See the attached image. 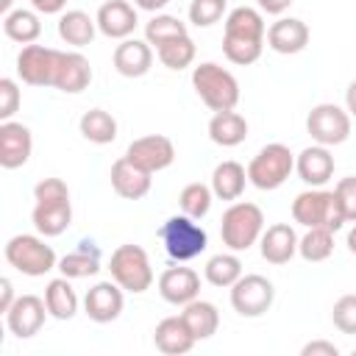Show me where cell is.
I'll return each mask as SVG.
<instances>
[{"mask_svg":"<svg viewBox=\"0 0 356 356\" xmlns=\"http://www.w3.org/2000/svg\"><path fill=\"white\" fill-rule=\"evenodd\" d=\"M14 300H17V295H14V284H11L8 278H0V312L6 314V312L11 309Z\"/></svg>","mask_w":356,"mask_h":356,"instance_id":"7dc6e473","label":"cell"},{"mask_svg":"<svg viewBox=\"0 0 356 356\" xmlns=\"http://www.w3.org/2000/svg\"><path fill=\"white\" fill-rule=\"evenodd\" d=\"M245 184H248V170L234 159L220 161L211 172V192L220 200H239L245 192Z\"/></svg>","mask_w":356,"mask_h":356,"instance_id":"4316f807","label":"cell"},{"mask_svg":"<svg viewBox=\"0 0 356 356\" xmlns=\"http://www.w3.org/2000/svg\"><path fill=\"white\" fill-rule=\"evenodd\" d=\"M195 342H197V339L192 337V331H189V325L184 323L181 314L164 317V320L156 325V331H153V345H156L161 353H167V356L189 353V350L195 348Z\"/></svg>","mask_w":356,"mask_h":356,"instance_id":"603a6c76","label":"cell"},{"mask_svg":"<svg viewBox=\"0 0 356 356\" xmlns=\"http://www.w3.org/2000/svg\"><path fill=\"white\" fill-rule=\"evenodd\" d=\"M295 170V156L286 145L281 142H273V145H264L248 164V181L256 186V189H278L286 184V178L292 175Z\"/></svg>","mask_w":356,"mask_h":356,"instance_id":"52a82bcc","label":"cell"},{"mask_svg":"<svg viewBox=\"0 0 356 356\" xmlns=\"http://www.w3.org/2000/svg\"><path fill=\"white\" fill-rule=\"evenodd\" d=\"M345 108L350 117H356V81H350V86L345 89Z\"/></svg>","mask_w":356,"mask_h":356,"instance_id":"681fc988","label":"cell"},{"mask_svg":"<svg viewBox=\"0 0 356 356\" xmlns=\"http://www.w3.org/2000/svg\"><path fill=\"white\" fill-rule=\"evenodd\" d=\"M203 275L211 286H220V289H231L239 278H242V261L239 256L231 250V253H217L206 261L203 267Z\"/></svg>","mask_w":356,"mask_h":356,"instance_id":"d6a6232c","label":"cell"},{"mask_svg":"<svg viewBox=\"0 0 356 356\" xmlns=\"http://www.w3.org/2000/svg\"><path fill=\"white\" fill-rule=\"evenodd\" d=\"M92 83V64L78 50H58L56 56V72H53V89L64 95H78Z\"/></svg>","mask_w":356,"mask_h":356,"instance_id":"4fadbf2b","label":"cell"},{"mask_svg":"<svg viewBox=\"0 0 356 356\" xmlns=\"http://www.w3.org/2000/svg\"><path fill=\"white\" fill-rule=\"evenodd\" d=\"M44 303H47V312L50 317L56 320H72L75 312H78V295L70 284L67 275L61 278H53L47 286H44Z\"/></svg>","mask_w":356,"mask_h":356,"instance_id":"4dcf8cb0","label":"cell"},{"mask_svg":"<svg viewBox=\"0 0 356 356\" xmlns=\"http://www.w3.org/2000/svg\"><path fill=\"white\" fill-rule=\"evenodd\" d=\"M6 261L22 273V275H31V278H39V275H47L50 270L58 267V259H56V250L39 236L33 234H17L6 242Z\"/></svg>","mask_w":356,"mask_h":356,"instance_id":"5b68a950","label":"cell"},{"mask_svg":"<svg viewBox=\"0 0 356 356\" xmlns=\"http://www.w3.org/2000/svg\"><path fill=\"white\" fill-rule=\"evenodd\" d=\"M33 200H70V186L61 178H44L33 186Z\"/></svg>","mask_w":356,"mask_h":356,"instance_id":"ee69618b","label":"cell"},{"mask_svg":"<svg viewBox=\"0 0 356 356\" xmlns=\"http://www.w3.org/2000/svg\"><path fill=\"white\" fill-rule=\"evenodd\" d=\"M331 323L342 334H356V295H342L331 309Z\"/></svg>","mask_w":356,"mask_h":356,"instance_id":"60d3db41","label":"cell"},{"mask_svg":"<svg viewBox=\"0 0 356 356\" xmlns=\"http://www.w3.org/2000/svg\"><path fill=\"white\" fill-rule=\"evenodd\" d=\"M97 31L108 39H128L134 33V28L139 25L136 8L128 0H106L97 8Z\"/></svg>","mask_w":356,"mask_h":356,"instance_id":"e0dca14e","label":"cell"},{"mask_svg":"<svg viewBox=\"0 0 356 356\" xmlns=\"http://www.w3.org/2000/svg\"><path fill=\"white\" fill-rule=\"evenodd\" d=\"M309 44V25L298 17H281L267 28V47L281 56H295Z\"/></svg>","mask_w":356,"mask_h":356,"instance_id":"ffe728a7","label":"cell"},{"mask_svg":"<svg viewBox=\"0 0 356 356\" xmlns=\"http://www.w3.org/2000/svg\"><path fill=\"white\" fill-rule=\"evenodd\" d=\"M33 150V136L28 125L6 120L0 122V167L3 170H17L31 159Z\"/></svg>","mask_w":356,"mask_h":356,"instance_id":"2e32d148","label":"cell"},{"mask_svg":"<svg viewBox=\"0 0 356 356\" xmlns=\"http://www.w3.org/2000/svg\"><path fill=\"white\" fill-rule=\"evenodd\" d=\"M56 47L44 44H22L17 56V75L28 86H53V72H56Z\"/></svg>","mask_w":356,"mask_h":356,"instance_id":"7c38bea8","label":"cell"},{"mask_svg":"<svg viewBox=\"0 0 356 356\" xmlns=\"http://www.w3.org/2000/svg\"><path fill=\"white\" fill-rule=\"evenodd\" d=\"M222 36L264 42V39H267V25H264L261 11H259V8H250V6H236V8H231L228 17H225Z\"/></svg>","mask_w":356,"mask_h":356,"instance_id":"d4e9b609","label":"cell"},{"mask_svg":"<svg viewBox=\"0 0 356 356\" xmlns=\"http://www.w3.org/2000/svg\"><path fill=\"white\" fill-rule=\"evenodd\" d=\"M153 64V44L147 39L128 36L114 47V70L125 78H142L150 72Z\"/></svg>","mask_w":356,"mask_h":356,"instance_id":"ac0fdd59","label":"cell"},{"mask_svg":"<svg viewBox=\"0 0 356 356\" xmlns=\"http://www.w3.org/2000/svg\"><path fill=\"white\" fill-rule=\"evenodd\" d=\"M295 172L306 186H325L334 175V156L325 145H309L295 156Z\"/></svg>","mask_w":356,"mask_h":356,"instance_id":"d6986e66","label":"cell"},{"mask_svg":"<svg viewBox=\"0 0 356 356\" xmlns=\"http://www.w3.org/2000/svg\"><path fill=\"white\" fill-rule=\"evenodd\" d=\"M125 159L153 175V172L167 170L175 161V145L164 134H147V136H139L128 145Z\"/></svg>","mask_w":356,"mask_h":356,"instance_id":"30bf717a","label":"cell"},{"mask_svg":"<svg viewBox=\"0 0 356 356\" xmlns=\"http://www.w3.org/2000/svg\"><path fill=\"white\" fill-rule=\"evenodd\" d=\"M122 286L111 278V281H97L95 286L86 289L83 295V312L89 320L95 323H114L122 314L125 298H122Z\"/></svg>","mask_w":356,"mask_h":356,"instance_id":"5bb4252c","label":"cell"},{"mask_svg":"<svg viewBox=\"0 0 356 356\" xmlns=\"http://www.w3.org/2000/svg\"><path fill=\"white\" fill-rule=\"evenodd\" d=\"M78 128H81L83 139H89V142H95V145H108V142L117 139V120H114L108 111H103V108H89V111H83Z\"/></svg>","mask_w":356,"mask_h":356,"instance_id":"836d02e7","label":"cell"},{"mask_svg":"<svg viewBox=\"0 0 356 356\" xmlns=\"http://www.w3.org/2000/svg\"><path fill=\"white\" fill-rule=\"evenodd\" d=\"M31 6L39 14H61L67 8V0H31Z\"/></svg>","mask_w":356,"mask_h":356,"instance_id":"bcb514c9","label":"cell"},{"mask_svg":"<svg viewBox=\"0 0 356 356\" xmlns=\"http://www.w3.org/2000/svg\"><path fill=\"white\" fill-rule=\"evenodd\" d=\"M3 33L11 39V42H19V44H33L42 33V22H39V14L31 11V8H11L6 17H3Z\"/></svg>","mask_w":356,"mask_h":356,"instance_id":"1f68e13d","label":"cell"},{"mask_svg":"<svg viewBox=\"0 0 356 356\" xmlns=\"http://www.w3.org/2000/svg\"><path fill=\"white\" fill-rule=\"evenodd\" d=\"M225 14V0H192L189 3V22L197 28H209L220 22Z\"/></svg>","mask_w":356,"mask_h":356,"instance_id":"ab89813d","label":"cell"},{"mask_svg":"<svg viewBox=\"0 0 356 356\" xmlns=\"http://www.w3.org/2000/svg\"><path fill=\"white\" fill-rule=\"evenodd\" d=\"M31 220L42 236H61L72 225V206L70 200H36Z\"/></svg>","mask_w":356,"mask_h":356,"instance_id":"cb8c5ba5","label":"cell"},{"mask_svg":"<svg viewBox=\"0 0 356 356\" xmlns=\"http://www.w3.org/2000/svg\"><path fill=\"white\" fill-rule=\"evenodd\" d=\"M300 356H339V348L334 342H325V339H314V342H306L300 348Z\"/></svg>","mask_w":356,"mask_h":356,"instance_id":"f6af8a7d","label":"cell"},{"mask_svg":"<svg viewBox=\"0 0 356 356\" xmlns=\"http://www.w3.org/2000/svg\"><path fill=\"white\" fill-rule=\"evenodd\" d=\"M273 300H275V286L270 278L259 273L242 275L231 286V306L239 317H261L264 312H270Z\"/></svg>","mask_w":356,"mask_h":356,"instance_id":"9c48e42d","label":"cell"},{"mask_svg":"<svg viewBox=\"0 0 356 356\" xmlns=\"http://www.w3.org/2000/svg\"><path fill=\"white\" fill-rule=\"evenodd\" d=\"M259 3V11H264V14H284L289 6H292V0H256Z\"/></svg>","mask_w":356,"mask_h":356,"instance_id":"c3c4849f","label":"cell"},{"mask_svg":"<svg viewBox=\"0 0 356 356\" xmlns=\"http://www.w3.org/2000/svg\"><path fill=\"white\" fill-rule=\"evenodd\" d=\"M159 236H161V245H164V253L172 259V261H192L197 259L206 245H209V234L206 228L186 217V214H175L170 217L161 228H159Z\"/></svg>","mask_w":356,"mask_h":356,"instance_id":"277c9868","label":"cell"},{"mask_svg":"<svg viewBox=\"0 0 356 356\" xmlns=\"http://www.w3.org/2000/svg\"><path fill=\"white\" fill-rule=\"evenodd\" d=\"M11 3H14V0H0V8L8 14V11H11Z\"/></svg>","mask_w":356,"mask_h":356,"instance_id":"f5cc1de1","label":"cell"},{"mask_svg":"<svg viewBox=\"0 0 356 356\" xmlns=\"http://www.w3.org/2000/svg\"><path fill=\"white\" fill-rule=\"evenodd\" d=\"M195 53H197V47H195V42H192L189 33L186 36H178V39H172V42H167V44H161L156 50L159 61L167 70H186L195 61Z\"/></svg>","mask_w":356,"mask_h":356,"instance_id":"74e56055","label":"cell"},{"mask_svg":"<svg viewBox=\"0 0 356 356\" xmlns=\"http://www.w3.org/2000/svg\"><path fill=\"white\" fill-rule=\"evenodd\" d=\"M248 136V120L239 111H214L209 120V139L220 147H236Z\"/></svg>","mask_w":356,"mask_h":356,"instance_id":"484cf974","label":"cell"},{"mask_svg":"<svg viewBox=\"0 0 356 356\" xmlns=\"http://www.w3.org/2000/svg\"><path fill=\"white\" fill-rule=\"evenodd\" d=\"M264 50V42H253V39H234V36H222V53L231 64L248 67L253 61H259Z\"/></svg>","mask_w":356,"mask_h":356,"instance_id":"f35d334b","label":"cell"},{"mask_svg":"<svg viewBox=\"0 0 356 356\" xmlns=\"http://www.w3.org/2000/svg\"><path fill=\"white\" fill-rule=\"evenodd\" d=\"M108 178H111V189H114L120 197H125V200H139V197H145V195L150 192V186H153V175H150L147 170L136 167L134 161H128L125 156L111 164Z\"/></svg>","mask_w":356,"mask_h":356,"instance_id":"44dd1931","label":"cell"},{"mask_svg":"<svg viewBox=\"0 0 356 356\" xmlns=\"http://www.w3.org/2000/svg\"><path fill=\"white\" fill-rule=\"evenodd\" d=\"M47 303L39 295H17V300L11 303V309L6 312V325L14 337L19 339H31L42 331L44 320H47Z\"/></svg>","mask_w":356,"mask_h":356,"instance_id":"8fae6325","label":"cell"},{"mask_svg":"<svg viewBox=\"0 0 356 356\" xmlns=\"http://www.w3.org/2000/svg\"><path fill=\"white\" fill-rule=\"evenodd\" d=\"M353 353H356V348H353Z\"/></svg>","mask_w":356,"mask_h":356,"instance_id":"db71d44e","label":"cell"},{"mask_svg":"<svg viewBox=\"0 0 356 356\" xmlns=\"http://www.w3.org/2000/svg\"><path fill=\"white\" fill-rule=\"evenodd\" d=\"M95 31H97V19H92V17H89L86 11H81V8L61 11V17H58V36H61V42H67V44H72V47H86V44H92Z\"/></svg>","mask_w":356,"mask_h":356,"instance_id":"f1b7e54d","label":"cell"},{"mask_svg":"<svg viewBox=\"0 0 356 356\" xmlns=\"http://www.w3.org/2000/svg\"><path fill=\"white\" fill-rule=\"evenodd\" d=\"M167 3L170 0H134V6L142 8V11H161Z\"/></svg>","mask_w":356,"mask_h":356,"instance_id":"f907efd6","label":"cell"},{"mask_svg":"<svg viewBox=\"0 0 356 356\" xmlns=\"http://www.w3.org/2000/svg\"><path fill=\"white\" fill-rule=\"evenodd\" d=\"M306 131L317 145L337 147L350 136V114L337 103H317L306 117Z\"/></svg>","mask_w":356,"mask_h":356,"instance_id":"ba28073f","label":"cell"},{"mask_svg":"<svg viewBox=\"0 0 356 356\" xmlns=\"http://www.w3.org/2000/svg\"><path fill=\"white\" fill-rule=\"evenodd\" d=\"M159 295L172 306H186L200 295V275L192 267H184V261H178L175 267H167L159 275Z\"/></svg>","mask_w":356,"mask_h":356,"instance_id":"9a60e30c","label":"cell"},{"mask_svg":"<svg viewBox=\"0 0 356 356\" xmlns=\"http://www.w3.org/2000/svg\"><path fill=\"white\" fill-rule=\"evenodd\" d=\"M19 86L14 78H0V122L11 120L19 108Z\"/></svg>","mask_w":356,"mask_h":356,"instance_id":"b9f144b4","label":"cell"},{"mask_svg":"<svg viewBox=\"0 0 356 356\" xmlns=\"http://www.w3.org/2000/svg\"><path fill=\"white\" fill-rule=\"evenodd\" d=\"M181 317H184V323L189 325V331H192V337H195L197 342L214 337L217 328H220V312H217V306H214L211 300H200V298L189 300V303L184 306Z\"/></svg>","mask_w":356,"mask_h":356,"instance_id":"f546056e","label":"cell"},{"mask_svg":"<svg viewBox=\"0 0 356 356\" xmlns=\"http://www.w3.org/2000/svg\"><path fill=\"white\" fill-rule=\"evenodd\" d=\"M178 36H186V25L172 17V14H153L147 22H145V39L159 50L161 44L178 39Z\"/></svg>","mask_w":356,"mask_h":356,"instance_id":"e575fe53","label":"cell"},{"mask_svg":"<svg viewBox=\"0 0 356 356\" xmlns=\"http://www.w3.org/2000/svg\"><path fill=\"white\" fill-rule=\"evenodd\" d=\"M298 234L289 222H273L264 228L261 239H259V250L261 259L270 264H286L295 253H298Z\"/></svg>","mask_w":356,"mask_h":356,"instance_id":"7402d4cb","label":"cell"},{"mask_svg":"<svg viewBox=\"0 0 356 356\" xmlns=\"http://www.w3.org/2000/svg\"><path fill=\"white\" fill-rule=\"evenodd\" d=\"M108 273H111V278L125 292H134V295L147 292L150 284H153V267H150L147 250L139 248V245H134V242H125V245H120L111 253Z\"/></svg>","mask_w":356,"mask_h":356,"instance_id":"8992f818","label":"cell"},{"mask_svg":"<svg viewBox=\"0 0 356 356\" xmlns=\"http://www.w3.org/2000/svg\"><path fill=\"white\" fill-rule=\"evenodd\" d=\"M292 220L306 228H328L334 234L348 222L337 192L323 186H312L292 200Z\"/></svg>","mask_w":356,"mask_h":356,"instance_id":"6da1fadb","label":"cell"},{"mask_svg":"<svg viewBox=\"0 0 356 356\" xmlns=\"http://www.w3.org/2000/svg\"><path fill=\"white\" fill-rule=\"evenodd\" d=\"M264 234V211L256 203L248 200H236L222 211L220 220V236L222 245L234 253L253 248Z\"/></svg>","mask_w":356,"mask_h":356,"instance_id":"3957f363","label":"cell"},{"mask_svg":"<svg viewBox=\"0 0 356 356\" xmlns=\"http://www.w3.org/2000/svg\"><path fill=\"white\" fill-rule=\"evenodd\" d=\"M211 200H214V192L211 186L195 181V184H186L178 195V203H181V214L192 217V220H203L211 209Z\"/></svg>","mask_w":356,"mask_h":356,"instance_id":"8d00e7d4","label":"cell"},{"mask_svg":"<svg viewBox=\"0 0 356 356\" xmlns=\"http://www.w3.org/2000/svg\"><path fill=\"white\" fill-rule=\"evenodd\" d=\"M192 86L211 111H231L239 103V81L217 61H200L192 70Z\"/></svg>","mask_w":356,"mask_h":356,"instance_id":"7a4b0ae2","label":"cell"},{"mask_svg":"<svg viewBox=\"0 0 356 356\" xmlns=\"http://www.w3.org/2000/svg\"><path fill=\"white\" fill-rule=\"evenodd\" d=\"M345 245H348V250L356 256V222H353V228L348 231V239H345Z\"/></svg>","mask_w":356,"mask_h":356,"instance_id":"816d5d0a","label":"cell"},{"mask_svg":"<svg viewBox=\"0 0 356 356\" xmlns=\"http://www.w3.org/2000/svg\"><path fill=\"white\" fill-rule=\"evenodd\" d=\"M298 253L306 261H325L334 253V231L328 228H306V234L298 239Z\"/></svg>","mask_w":356,"mask_h":356,"instance_id":"d590c367","label":"cell"},{"mask_svg":"<svg viewBox=\"0 0 356 356\" xmlns=\"http://www.w3.org/2000/svg\"><path fill=\"white\" fill-rule=\"evenodd\" d=\"M61 275H67L70 281L72 278H89L100 270V248L89 239L78 242V250L67 253L58 259V267H56Z\"/></svg>","mask_w":356,"mask_h":356,"instance_id":"83f0119b","label":"cell"},{"mask_svg":"<svg viewBox=\"0 0 356 356\" xmlns=\"http://www.w3.org/2000/svg\"><path fill=\"white\" fill-rule=\"evenodd\" d=\"M339 203H342V211H345V220L348 222H356V175H348V178H339L337 186H334Z\"/></svg>","mask_w":356,"mask_h":356,"instance_id":"7bdbcfd3","label":"cell"}]
</instances>
